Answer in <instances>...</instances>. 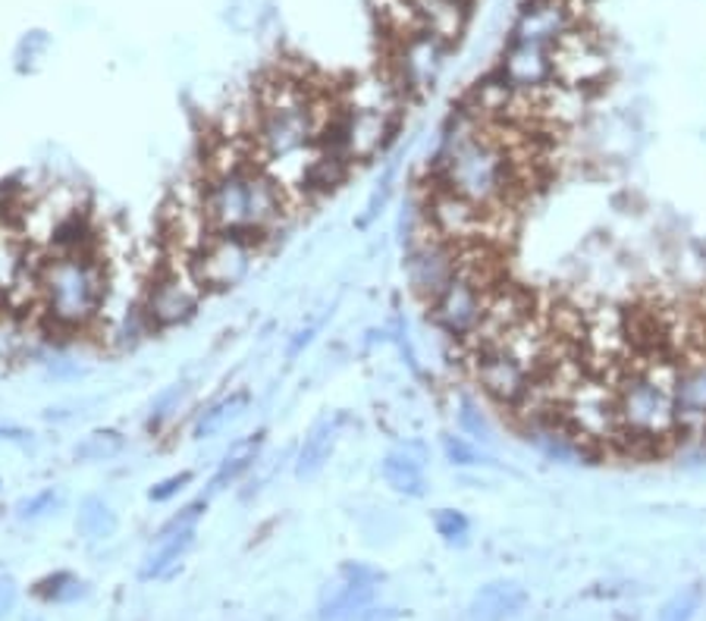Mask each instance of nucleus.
Wrapping results in <instances>:
<instances>
[{
  "label": "nucleus",
  "instance_id": "obj_1",
  "mask_svg": "<svg viewBox=\"0 0 706 621\" xmlns=\"http://www.w3.org/2000/svg\"><path fill=\"white\" fill-rule=\"evenodd\" d=\"M433 182L483 211H508L525 189L528 174L493 126L462 107L443 129L433 157Z\"/></svg>",
  "mask_w": 706,
  "mask_h": 621
},
{
  "label": "nucleus",
  "instance_id": "obj_2",
  "mask_svg": "<svg viewBox=\"0 0 706 621\" xmlns=\"http://www.w3.org/2000/svg\"><path fill=\"white\" fill-rule=\"evenodd\" d=\"M679 358L669 351L634 355L615 373V402L622 440L612 452H659L679 443V408H675Z\"/></svg>",
  "mask_w": 706,
  "mask_h": 621
},
{
  "label": "nucleus",
  "instance_id": "obj_3",
  "mask_svg": "<svg viewBox=\"0 0 706 621\" xmlns=\"http://www.w3.org/2000/svg\"><path fill=\"white\" fill-rule=\"evenodd\" d=\"M204 217L214 232L264 242L289 211V195L261 164H242L204 179Z\"/></svg>",
  "mask_w": 706,
  "mask_h": 621
},
{
  "label": "nucleus",
  "instance_id": "obj_4",
  "mask_svg": "<svg viewBox=\"0 0 706 621\" xmlns=\"http://www.w3.org/2000/svg\"><path fill=\"white\" fill-rule=\"evenodd\" d=\"M110 271L98 251L45 254L38 264V308L51 330L82 333L101 323Z\"/></svg>",
  "mask_w": 706,
  "mask_h": 621
},
{
  "label": "nucleus",
  "instance_id": "obj_5",
  "mask_svg": "<svg viewBox=\"0 0 706 621\" xmlns=\"http://www.w3.org/2000/svg\"><path fill=\"white\" fill-rule=\"evenodd\" d=\"M562 421L587 449L612 452L622 440L615 383L606 373L587 371L562 405Z\"/></svg>",
  "mask_w": 706,
  "mask_h": 621
},
{
  "label": "nucleus",
  "instance_id": "obj_6",
  "mask_svg": "<svg viewBox=\"0 0 706 621\" xmlns=\"http://www.w3.org/2000/svg\"><path fill=\"white\" fill-rule=\"evenodd\" d=\"M204 296L207 292L192 274L189 258H182V264L167 261L148 279V286L142 292V311H145V321L152 330H173V326H182L199 314Z\"/></svg>",
  "mask_w": 706,
  "mask_h": 621
},
{
  "label": "nucleus",
  "instance_id": "obj_7",
  "mask_svg": "<svg viewBox=\"0 0 706 621\" xmlns=\"http://www.w3.org/2000/svg\"><path fill=\"white\" fill-rule=\"evenodd\" d=\"M258 249H261V242H254V239L214 232L202 249L189 258V264H192V274L202 283L204 292H229L252 274Z\"/></svg>",
  "mask_w": 706,
  "mask_h": 621
},
{
  "label": "nucleus",
  "instance_id": "obj_8",
  "mask_svg": "<svg viewBox=\"0 0 706 621\" xmlns=\"http://www.w3.org/2000/svg\"><path fill=\"white\" fill-rule=\"evenodd\" d=\"M403 271L411 296L430 304L458 274V246L433 236L428 229L424 236L405 246Z\"/></svg>",
  "mask_w": 706,
  "mask_h": 621
},
{
  "label": "nucleus",
  "instance_id": "obj_9",
  "mask_svg": "<svg viewBox=\"0 0 706 621\" xmlns=\"http://www.w3.org/2000/svg\"><path fill=\"white\" fill-rule=\"evenodd\" d=\"M471 373H475L480 393L505 411H515L534 383V373L525 365H518L503 348L471 351Z\"/></svg>",
  "mask_w": 706,
  "mask_h": 621
},
{
  "label": "nucleus",
  "instance_id": "obj_10",
  "mask_svg": "<svg viewBox=\"0 0 706 621\" xmlns=\"http://www.w3.org/2000/svg\"><path fill=\"white\" fill-rule=\"evenodd\" d=\"M380 584H383V574L378 569L361 562L343 565L333 590L318 609V621H364L378 599Z\"/></svg>",
  "mask_w": 706,
  "mask_h": 621
},
{
  "label": "nucleus",
  "instance_id": "obj_11",
  "mask_svg": "<svg viewBox=\"0 0 706 621\" xmlns=\"http://www.w3.org/2000/svg\"><path fill=\"white\" fill-rule=\"evenodd\" d=\"M343 151L352 164H368L396 139V114L380 107H343Z\"/></svg>",
  "mask_w": 706,
  "mask_h": 621
},
{
  "label": "nucleus",
  "instance_id": "obj_12",
  "mask_svg": "<svg viewBox=\"0 0 706 621\" xmlns=\"http://www.w3.org/2000/svg\"><path fill=\"white\" fill-rule=\"evenodd\" d=\"M450 45L440 41L430 32H415L408 38H399V53H396V85L408 95H424L436 85L443 73Z\"/></svg>",
  "mask_w": 706,
  "mask_h": 621
},
{
  "label": "nucleus",
  "instance_id": "obj_13",
  "mask_svg": "<svg viewBox=\"0 0 706 621\" xmlns=\"http://www.w3.org/2000/svg\"><path fill=\"white\" fill-rule=\"evenodd\" d=\"M675 408H679V440L706 443V346L691 348L679 358Z\"/></svg>",
  "mask_w": 706,
  "mask_h": 621
},
{
  "label": "nucleus",
  "instance_id": "obj_14",
  "mask_svg": "<svg viewBox=\"0 0 706 621\" xmlns=\"http://www.w3.org/2000/svg\"><path fill=\"white\" fill-rule=\"evenodd\" d=\"M553 63H555V82L562 85H575L584 92H594L609 73V57L606 50L581 35V32H569L559 45L553 48Z\"/></svg>",
  "mask_w": 706,
  "mask_h": 621
},
{
  "label": "nucleus",
  "instance_id": "obj_15",
  "mask_svg": "<svg viewBox=\"0 0 706 621\" xmlns=\"http://www.w3.org/2000/svg\"><path fill=\"white\" fill-rule=\"evenodd\" d=\"M496 73L503 75L508 88H515L522 95H537L555 82L553 48L530 45V41H508Z\"/></svg>",
  "mask_w": 706,
  "mask_h": 621
},
{
  "label": "nucleus",
  "instance_id": "obj_16",
  "mask_svg": "<svg viewBox=\"0 0 706 621\" xmlns=\"http://www.w3.org/2000/svg\"><path fill=\"white\" fill-rule=\"evenodd\" d=\"M569 32H575V13L569 0H528L512 25V41L555 48Z\"/></svg>",
  "mask_w": 706,
  "mask_h": 621
},
{
  "label": "nucleus",
  "instance_id": "obj_17",
  "mask_svg": "<svg viewBox=\"0 0 706 621\" xmlns=\"http://www.w3.org/2000/svg\"><path fill=\"white\" fill-rule=\"evenodd\" d=\"M428 449L421 443H403L380 458V477L393 493L405 499L428 497Z\"/></svg>",
  "mask_w": 706,
  "mask_h": 621
},
{
  "label": "nucleus",
  "instance_id": "obj_18",
  "mask_svg": "<svg viewBox=\"0 0 706 621\" xmlns=\"http://www.w3.org/2000/svg\"><path fill=\"white\" fill-rule=\"evenodd\" d=\"M339 437H343V415L321 418V421L314 423L304 433L299 455H296V477L299 480H314L318 474L324 471L336 446H339Z\"/></svg>",
  "mask_w": 706,
  "mask_h": 621
},
{
  "label": "nucleus",
  "instance_id": "obj_19",
  "mask_svg": "<svg viewBox=\"0 0 706 621\" xmlns=\"http://www.w3.org/2000/svg\"><path fill=\"white\" fill-rule=\"evenodd\" d=\"M525 606H528V590L518 581H490L475 594L468 616L471 621H508Z\"/></svg>",
  "mask_w": 706,
  "mask_h": 621
},
{
  "label": "nucleus",
  "instance_id": "obj_20",
  "mask_svg": "<svg viewBox=\"0 0 706 621\" xmlns=\"http://www.w3.org/2000/svg\"><path fill=\"white\" fill-rule=\"evenodd\" d=\"M421 32L436 35L453 48L468 25V0H411Z\"/></svg>",
  "mask_w": 706,
  "mask_h": 621
},
{
  "label": "nucleus",
  "instance_id": "obj_21",
  "mask_svg": "<svg viewBox=\"0 0 706 621\" xmlns=\"http://www.w3.org/2000/svg\"><path fill=\"white\" fill-rule=\"evenodd\" d=\"M252 408V393L249 390H232L227 396L214 398L211 405H204L202 411L192 421V440H214L220 433H227L232 423H239Z\"/></svg>",
  "mask_w": 706,
  "mask_h": 621
},
{
  "label": "nucleus",
  "instance_id": "obj_22",
  "mask_svg": "<svg viewBox=\"0 0 706 621\" xmlns=\"http://www.w3.org/2000/svg\"><path fill=\"white\" fill-rule=\"evenodd\" d=\"M192 547H195V527L177 530V534H160L157 530L154 549L145 556V565H142V577L145 581H157V577L173 574Z\"/></svg>",
  "mask_w": 706,
  "mask_h": 621
},
{
  "label": "nucleus",
  "instance_id": "obj_23",
  "mask_svg": "<svg viewBox=\"0 0 706 621\" xmlns=\"http://www.w3.org/2000/svg\"><path fill=\"white\" fill-rule=\"evenodd\" d=\"M261 446H264V433H254V437L239 440L236 446L229 449L227 455H224V462L217 465L214 477H211V483H207V497L224 493V490L232 487L242 474L252 471L254 462H258V455H261Z\"/></svg>",
  "mask_w": 706,
  "mask_h": 621
},
{
  "label": "nucleus",
  "instance_id": "obj_24",
  "mask_svg": "<svg viewBox=\"0 0 706 621\" xmlns=\"http://www.w3.org/2000/svg\"><path fill=\"white\" fill-rule=\"evenodd\" d=\"M120 527V518L113 512V505L104 497H85L76 509V534L88 544H101L110 540Z\"/></svg>",
  "mask_w": 706,
  "mask_h": 621
},
{
  "label": "nucleus",
  "instance_id": "obj_25",
  "mask_svg": "<svg viewBox=\"0 0 706 621\" xmlns=\"http://www.w3.org/2000/svg\"><path fill=\"white\" fill-rule=\"evenodd\" d=\"M455 427L478 446H493V423L475 396H458L455 402Z\"/></svg>",
  "mask_w": 706,
  "mask_h": 621
},
{
  "label": "nucleus",
  "instance_id": "obj_26",
  "mask_svg": "<svg viewBox=\"0 0 706 621\" xmlns=\"http://www.w3.org/2000/svg\"><path fill=\"white\" fill-rule=\"evenodd\" d=\"M28 271L26 242L13 232H0V292L7 296Z\"/></svg>",
  "mask_w": 706,
  "mask_h": 621
},
{
  "label": "nucleus",
  "instance_id": "obj_27",
  "mask_svg": "<svg viewBox=\"0 0 706 621\" xmlns=\"http://www.w3.org/2000/svg\"><path fill=\"white\" fill-rule=\"evenodd\" d=\"M123 449H127V437L120 430L104 427V430H92L88 437H82L73 449V455H76V462H110Z\"/></svg>",
  "mask_w": 706,
  "mask_h": 621
},
{
  "label": "nucleus",
  "instance_id": "obj_28",
  "mask_svg": "<svg viewBox=\"0 0 706 621\" xmlns=\"http://www.w3.org/2000/svg\"><path fill=\"white\" fill-rule=\"evenodd\" d=\"M38 597L45 599V602H53V606H70V602H79V599L88 597V584L79 581L76 574L70 572L48 574L38 584Z\"/></svg>",
  "mask_w": 706,
  "mask_h": 621
},
{
  "label": "nucleus",
  "instance_id": "obj_29",
  "mask_svg": "<svg viewBox=\"0 0 706 621\" xmlns=\"http://www.w3.org/2000/svg\"><path fill=\"white\" fill-rule=\"evenodd\" d=\"M63 509V493L57 490V487H45V490H38V493H28L16 502V518L20 522H45V518H51Z\"/></svg>",
  "mask_w": 706,
  "mask_h": 621
},
{
  "label": "nucleus",
  "instance_id": "obj_30",
  "mask_svg": "<svg viewBox=\"0 0 706 621\" xmlns=\"http://www.w3.org/2000/svg\"><path fill=\"white\" fill-rule=\"evenodd\" d=\"M189 396V386L186 383H170V386H164L157 396L152 398V405H148V430H160V427H167V423L173 421L179 415V408H182V402Z\"/></svg>",
  "mask_w": 706,
  "mask_h": 621
},
{
  "label": "nucleus",
  "instance_id": "obj_31",
  "mask_svg": "<svg viewBox=\"0 0 706 621\" xmlns=\"http://www.w3.org/2000/svg\"><path fill=\"white\" fill-rule=\"evenodd\" d=\"M704 606V587L701 584H691V587H681L679 594L666 599V606L659 609V619L656 621H694L697 612Z\"/></svg>",
  "mask_w": 706,
  "mask_h": 621
},
{
  "label": "nucleus",
  "instance_id": "obj_32",
  "mask_svg": "<svg viewBox=\"0 0 706 621\" xmlns=\"http://www.w3.org/2000/svg\"><path fill=\"white\" fill-rule=\"evenodd\" d=\"M440 446H443V455H446V462L453 468H478V465H487L483 449L478 443H471L468 437H462V433H443Z\"/></svg>",
  "mask_w": 706,
  "mask_h": 621
},
{
  "label": "nucleus",
  "instance_id": "obj_33",
  "mask_svg": "<svg viewBox=\"0 0 706 621\" xmlns=\"http://www.w3.org/2000/svg\"><path fill=\"white\" fill-rule=\"evenodd\" d=\"M28 348L26 323L13 314H0V365L16 361Z\"/></svg>",
  "mask_w": 706,
  "mask_h": 621
},
{
  "label": "nucleus",
  "instance_id": "obj_34",
  "mask_svg": "<svg viewBox=\"0 0 706 621\" xmlns=\"http://www.w3.org/2000/svg\"><path fill=\"white\" fill-rule=\"evenodd\" d=\"M433 527H436V537H443V544L450 547H465L471 537V522L458 509H440L433 515Z\"/></svg>",
  "mask_w": 706,
  "mask_h": 621
},
{
  "label": "nucleus",
  "instance_id": "obj_35",
  "mask_svg": "<svg viewBox=\"0 0 706 621\" xmlns=\"http://www.w3.org/2000/svg\"><path fill=\"white\" fill-rule=\"evenodd\" d=\"M393 179H396V167H386V174L380 176L378 189H374V192H371V199H368L364 217L358 220V226H361V229H364V226L374 224L380 214H383V207L390 204V195H393Z\"/></svg>",
  "mask_w": 706,
  "mask_h": 621
},
{
  "label": "nucleus",
  "instance_id": "obj_36",
  "mask_svg": "<svg viewBox=\"0 0 706 621\" xmlns=\"http://www.w3.org/2000/svg\"><path fill=\"white\" fill-rule=\"evenodd\" d=\"M192 483H195V474L192 471L170 474V477H164V480H157V483L148 487V499L157 502V505H160V502H170V499H177L179 493H182L186 487H192Z\"/></svg>",
  "mask_w": 706,
  "mask_h": 621
},
{
  "label": "nucleus",
  "instance_id": "obj_37",
  "mask_svg": "<svg viewBox=\"0 0 706 621\" xmlns=\"http://www.w3.org/2000/svg\"><path fill=\"white\" fill-rule=\"evenodd\" d=\"M45 50H48V35H45V32H28L26 38L20 41V48H16V70H20L23 63H26V70H32Z\"/></svg>",
  "mask_w": 706,
  "mask_h": 621
},
{
  "label": "nucleus",
  "instance_id": "obj_38",
  "mask_svg": "<svg viewBox=\"0 0 706 621\" xmlns=\"http://www.w3.org/2000/svg\"><path fill=\"white\" fill-rule=\"evenodd\" d=\"M20 602V587L10 574H0V619H7Z\"/></svg>",
  "mask_w": 706,
  "mask_h": 621
},
{
  "label": "nucleus",
  "instance_id": "obj_39",
  "mask_svg": "<svg viewBox=\"0 0 706 621\" xmlns=\"http://www.w3.org/2000/svg\"><path fill=\"white\" fill-rule=\"evenodd\" d=\"M314 333H318V323H308V326H302L292 339H289V348H286V355L289 358H299L302 355V348L311 346V339H314Z\"/></svg>",
  "mask_w": 706,
  "mask_h": 621
},
{
  "label": "nucleus",
  "instance_id": "obj_40",
  "mask_svg": "<svg viewBox=\"0 0 706 621\" xmlns=\"http://www.w3.org/2000/svg\"><path fill=\"white\" fill-rule=\"evenodd\" d=\"M0 296H3V292H0Z\"/></svg>",
  "mask_w": 706,
  "mask_h": 621
}]
</instances>
